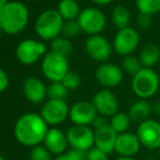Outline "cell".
Here are the masks:
<instances>
[{"label": "cell", "instance_id": "9a60e30c", "mask_svg": "<svg viewBox=\"0 0 160 160\" xmlns=\"http://www.w3.org/2000/svg\"><path fill=\"white\" fill-rule=\"evenodd\" d=\"M96 79L101 86L114 88L123 80V69L112 63H102L96 70Z\"/></svg>", "mask_w": 160, "mask_h": 160}, {"label": "cell", "instance_id": "83f0119b", "mask_svg": "<svg viewBox=\"0 0 160 160\" xmlns=\"http://www.w3.org/2000/svg\"><path fill=\"white\" fill-rule=\"evenodd\" d=\"M69 90L63 86L61 81H56L52 82L47 88V96L49 99H57V100H64L68 96Z\"/></svg>", "mask_w": 160, "mask_h": 160}, {"label": "cell", "instance_id": "ffe728a7", "mask_svg": "<svg viewBox=\"0 0 160 160\" xmlns=\"http://www.w3.org/2000/svg\"><path fill=\"white\" fill-rule=\"evenodd\" d=\"M152 113V107L147 100L139 99L138 101L131 105L128 115L133 122L142 123V122L150 119V114Z\"/></svg>", "mask_w": 160, "mask_h": 160}, {"label": "cell", "instance_id": "836d02e7", "mask_svg": "<svg viewBox=\"0 0 160 160\" xmlns=\"http://www.w3.org/2000/svg\"><path fill=\"white\" fill-rule=\"evenodd\" d=\"M70 160H88V152L83 150L72 149L68 152Z\"/></svg>", "mask_w": 160, "mask_h": 160}, {"label": "cell", "instance_id": "603a6c76", "mask_svg": "<svg viewBox=\"0 0 160 160\" xmlns=\"http://www.w3.org/2000/svg\"><path fill=\"white\" fill-rule=\"evenodd\" d=\"M111 20L113 25L118 30L128 28L131 25V12L127 7L119 4L116 8H113L111 12Z\"/></svg>", "mask_w": 160, "mask_h": 160}, {"label": "cell", "instance_id": "7c38bea8", "mask_svg": "<svg viewBox=\"0 0 160 160\" xmlns=\"http://www.w3.org/2000/svg\"><path fill=\"white\" fill-rule=\"evenodd\" d=\"M86 53L92 59L99 63H106L110 58L113 51L112 43L102 35H91L85 43Z\"/></svg>", "mask_w": 160, "mask_h": 160}, {"label": "cell", "instance_id": "3957f363", "mask_svg": "<svg viewBox=\"0 0 160 160\" xmlns=\"http://www.w3.org/2000/svg\"><path fill=\"white\" fill-rule=\"evenodd\" d=\"M64 20L58 10H46L37 18L35 22V31L42 40L52 41L62 32Z\"/></svg>", "mask_w": 160, "mask_h": 160}, {"label": "cell", "instance_id": "d4e9b609", "mask_svg": "<svg viewBox=\"0 0 160 160\" xmlns=\"http://www.w3.org/2000/svg\"><path fill=\"white\" fill-rule=\"evenodd\" d=\"M51 49L55 53L60 54V55L64 56V57H68L73 51V46H72V43L70 42L69 39L58 36L55 40L51 41Z\"/></svg>", "mask_w": 160, "mask_h": 160}, {"label": "cell", "instance_id": "7a4b0ae2", "mask_svg": "<svg viewBox=\"0 0 160 160\" xmlns=\"http://www.w3.org/2000/svg\"><path fill=\"white\" fill-rule=\"evenodd\" d=\"M30 14L25 4L8 1L0 9V28L7 34H17L28 25Z\"/></svg>", "mask_w": 160, "mask_h": 160}, {"label": "cell", "instance_id": "7bdbcfd3", "mask_svg": "<svg viewBox=\"0 0 160 160\" xmlns=\"http://www.w3.org/2000/svg\"><path fill=\"white\" fill-rule=\"evenodd\" d=\"M1 34H2V30H1V28H0V39H1Z\"/></svg>", "mask_w": 160, "mask_h": 160}, {"label": "cell", "instance_id": "f546056e", "mask_svg": "<svg viewBox=\"0 0 160 160\" xmlns=\"http://www.w3.org/2000/svg\"><path fill=\"white\" fill-rule=\"evenodd\" d=\"M61 82L68 90H76L81 86V76L74 71H68L65 76L62 78Z\"/></svg>", "mask_w": 160, "mask_h": 160}, {"label": "cell", "instance_id": "b9f144b4", "mask_svg": "<svg viewBox=\"0 0 160 160\" xmlns=\"http://www.w3.org/2000/svg\"><path fill=\"white\" fill-rule=\"evenodd\" d=\"M0 160H6V159H4V157L2 156V155H0Z\"/></svg>", "mask_w": 160, "mask_h": 160}, {"label": "cell", "instance_id": "6da1fadb", "mask_svg": "<svg viewBox=\"0 0 160 160\" xmlns=\"http://www.w3.org/2000/svg\"><path fill=\"white\" fill-rule=\"evenodd\" d=\"M48 130V124L40 114L26 113L15 123L14 135L20 144L26 147H34L44 143Z\"/></svg>", "mask_w": 160, "mask_h": 160}, {"label": "cell", "instance_id": "ab89813d", "mask_svg": "<svg viewBox=\"0 0 160 160\" xmlns=\"http://www.w3.org/2000/svg\"><path fill=\"white\" fill-rule=\"evenodd\" d=\"M117 160H136L134 157H119Z\"/></svg>", "mask_w": 160, "mask_h": 160}, {"label": "cell", "instance_id": "8fae6325", "mask_svg": "<svg viewBox=\"0 0 160 160\" xmlns=\"http://www.w3.org/2000/svg\"><path fill=\"white\" fill-rule=\"evenodd\" d=\"M47 46L42 42L34 40H24L17 47V57L24 65H32L39 60L46 54Z\"/></svg>", "mask_w": 160, "mask_h": 160}, {"label": "cell", "instance_id": "4dcf8cb0", "mask_svg": "<svg viewBox=\"0 0 160 160\" xmlns=\"http://www.w3.org/2000/svg\"><path fill=\"white\" fill-rule=\"evenodd\" d=\"M51 152L45 146H34L30 152V160H52Z\"/></svg>", "mask_w": 160, "mask_h": 160}, {"label": "cell", "instance_id": "44dd1931", "mask_svg": "<svg viewBox=\"0 0 160 160\" xmlns=\"http://www.w3.org/2000/svg\"><path fill=\"white\" fill-rule=\"evenodd\" d=\"M144 68H152L160 58V48L155 44H148L142 49L138 56Z\"/></svg>", "mask_w": 160, "mask_h": 160}, {"label": "cell", "instance_id": "277c9868", "mask_svg": "<svg viewBox=\"0 0 160 160\" xmlns=\"http://www.w3.org/2000/svg\"><path fill=\"white\" fill-rule=\"evenodd\" d=\"M160 79L152 68H143L132 79V90L139 99L148 100L157 93Z\"/></svg>", "mask_w": 160, "mask_h": 160}, {"label": "cell", "instance_id": "f6af8a7d", "mask_svg": "<svg viewBox=\"0 0 160 160\" xmlns=\"http://www.w3.org/2000/svg\"><path fill=\"white\" fill-rule=\"evenodd\" d=\"M159 155H160V148H159Z\"/></svg>", "mask_w": 160, "mask_h": 160}, {"label": "cell", "instance_id": "f1b7e54d", "mask_svg": "<svg viewBox=\"0 0 160 160\" xmlns=\"http://www.w3.org/2000/svg\"><path fill=\"white\" fill-rule=\"evenodd\" d=\"M82 32L80 24L78 20H72V21H64L63 26H62V34L67 39H72V37L78 36Z\"/></svg>", "mask_w": 160, "mask_h": 160}, {"label": "cell", "instance_id": "f35d334b", "mask_svg": "<svg viewBox=\"0 0 160 160\" xmlns=\"http://www.w3.org/2000/svg\"><path fill=\"white\" fill-rule=\"evenodd\" d=\"M55 160H70L69 154L68 152H63V154L58 155V156H56Z\"/></svg>", "mask_w": 160, "mask_h": 160}, {"label": "cell", "instance_id": "bcb514c9", "mask_svg": "<svg viewBox=\"0 0 160 160\" xmlns=\"http://www.w3.org/2000/svg\"><path fill=\"white\" fill-rule=\"evenodd\" d=\"M76 1H78V0H76Z\"/></svg>", "mask_w": 160, "mask_h": 160}, {"label": "cell", "instance_id": "ba28073f", "mask_svg": "<svg viewBox=\"0 0 160 160\" xmlns=\"http://www.w3.org/2000/svg\"><path fill=\"white\" fill-rule=\"evenodd\" d=\"M139 33L132 26L121 29L118 31L112 42L113 51L121 56L132 55L139 45Z\"/></svg>", "mask_w": 160, "mask_h": 160}, {"label": "cell", "instance_id": "484cf974", "mask_svg": "<svg viewBox=\"0 0 160 160\" xmlns=\"http://www.w3.org/2000/svg\"><path fill=\"white\" fill-rule=\"evenodd\" d=\"M143 68L144 67L142 66V63H141V60H139V58L135 57V56H133V55L125 56L122 62L123 71H125V73L133 76V77H134L136 74H138Z\"/></svg>", "mask_w": 160, "mask_h": 160}, {"label": "cell", "instance_id": "e0dca14e", "mask_svg": "<svg viewBox=\"0 0 160 160\" xmlns=\"http://www.w3.org/2000/svg\"><path fill=\"white\" fill-rule=\"evenodd\" d=\"M44 144L45 147L51 154L58 156V155L65 152L68 145H69V141H68L67 134H64L59 128L52 127L49 128L48 132H47L44 139Z\"/></svg>", "mask_w": 160, "mask_h": 160}, {"label": "cell", "instance_id": "4fadbf2b", "mask_svg": "<svg viewBox=\"0 0 160 160\" xmlns=\"http://www.w3.org/2000/svg\"><path fill=\"white\" fill-rule=\"evenodd\" d=\"M93 104L96 108L98 114L106 118H112L118 113L119 102L116 94L109 89H103L98 91L93 98Z\"/></svg>", "mask_w": 160, "mask_h": 160}, {"label": "cell", "instance_id": "8d00e7d4", "mask_svg": "<svg viewBox=\"0 0 160 160\" xmlns=\"http://www.w3.org/2000/svg\"><path fill=\"white\" fill-rule=\"evenodd\" d=\"M152 113L157 114V115H160V101H156L152 104Z\"/></svg>", "mask_w": 160, "mask_h": 160}, {"label": "cell", "instance_id": "8992f818", "mask_svg": "<svg viewBox=\"0 0 160 160\" xmlns=\"http://www.w3.org/2000/svg\"><path fill=\"white\" fill-rule=\"evenodd\" d=\"M42 69L45 77L52 82L61 81L65 74L69 71L68 57H64L52 51L49 52L42 59Z\"/></svg>", "mask_w": 160, "mask_h": 160}, {"label": "cell", "instance_id": "1f68e13d", "mask_svg": "<svg viewBox=\"0 0 160 160\" xmlns=\"http://www.w3.org/2000/svg\"><path fill=\"white\" fill-rule=\"evenodd\" d=\"M136 23L142 30H148L152 24V15L145 14V13H138L136 18Z\"/></svg>", "mask_w": 160, "mask_h": 160}, {"label": "cell", "instance_id": "2e32d148", "mask_svg": "<svg viewBox=\"0 0 160 160\" xmlns=\"http://www.w3.org/2000/svg\"><path fill=\"white\" fill-rule=\"evenodd\" d=\"M141 146L142 144L136 134L125 132L118 134L114 152L119 157H134L139 152Z\"/></svg>", "mask_w": 160, "mask_h": 160}, {"label": "cell", "instance_id": "d6a6232c", "mask_svg": "<svg viewBox=\"0 0 160 160\" xmlns=\"http://www.w3.org/2000/svg\"><path fill=\"white\" fill-rule=\"evenodd\" d=\"M87 152H88V160H109L108 154H106L102 150L96 147H93Z\"/></svg>", "mask_w": 160, "mask_h": 160}, {"label": "cell", "instance_id": "30bf717a", "mask_svg": "<svg viewBox=\"0 0 160 160\" xmlns=\"http://www.w3.org/2000/svg\"><path fill=\"white\" fill-rule=\"evenodd\" d=\"M136 135L142 146L147 149L155 150L160 148V123L158 121L148 119L139 123Z\"/></svg>", "mask_w": 160, "mask_h": 160}, {"label": "cell", "instance_id": "ee69618b", "mask_svg": "<svg viewBox=\"0 0 160 160\" xmlns=\"http://www.w3.org/2000/svg\"><path fill=\"white\" fill-rule=\"evenodd\" d=\"M148 160H160V159H148Z\"/></svg>", "mask_w": 160, "mask_h": 160}, {"label": "cell", "instance_id": "5b68a950", "mask_svg": "<svg viewBox=\"0 0 160 160\" xmlns=\"http://www.w3.org/2000/svg\"><path fill=\"white\" fill-rule=\"evenodd\" d=\"M78 22L82 29V32L89 35H98L107 25V19L102 11L92 7L81 11Z\"/></svg>", "mask_w": 160, "mask_h": 160}, {"label": "cell", "instance_id": "4316f807", "mask_svg": "<svg viewBox=\"0 0 160 160\" xmlns=\"http://www.w3.org/2000/svg\"><path fill=\"white\" fill-rule=\"evenodd\" d=\"M136 7L139 13L154 15L160 12V0H136Z\"/></svg>", "mask_w": 160, "mask_h": 160}, {"label": "cell", "instance_id": "d590c367", "mask_svg": "<svg viewBox=\"0 0 160 160\" xmlns=\"http://www.w3.org/2000/svg\"><path fill=\"white\" fill-rule=\"evenodd\" d=\"M92 125L95 127V130H99V128L105 127V126L109 125V124H108L106 116H102V115H100V114H98V115L96 116L95 120H94V122H93V124H92Z\"/></svg>", "mask_w": 160, "mask_h": 160}, {"label": "cell", "instance_id": "52a82bcc", "mask_svg": "<svg viewBox=\"0 0 160 160\" xmlns=\"http://www.w3.org/2000/svg\"><path fill=\"white\" fill-rule=\"evenodd\" d=\"M67 137L72 149L88 152L95 147V132L89 126L73 125L68 130Z\"/></svg>", "mask_w": 160, "mask_h": 160}, {"label": "cell", "instance_id": "74e56055", "mask_svg": "<svg viewBox=\"0 0 160 160\" xmlns=\"http://www.w3.org/2000/svg\"><path fill=\"white\" fill-rule=\"evenodd\" d=\"M93 1L98 6H107V4L111 3L113 0H93Z\"/></svg>", "mask_w": 160, "mask_h": 160}, {"label": "cell", "instance_id": "60d3db41", "mask_svg": "<svg viewBox=\"0 0 160 160\" xmlns=\"http://www.w3.org/2000/svg\"><path fill=\"white\" fill-rule=\"evenodd\" d=\"M7 2H8V0H0V9H1L2 7L7 3Z\"/></svg>", "mask_w": 160, "mask_h": 160}, {"label": "cell", "instance_id": "cb8c5ba5", "mask_svg": "<svg viewBox=\"0 0 160 160\" xmlns=\"http://www.w3.org/2000/svg\"><path fill=\"white\" fill-rule=\"evenodd\" d=\"M131 120L130 115L127 113H122V112H118L111 118L109 125L116 130L118 134H122V133L128 132V127L131 125Z\"/></svg>", "mask_w": 160, "mask_h": 160}, {"label": "cell", "instance_id": "9c48e42d", "mask_svg": "<svg viewBox=\"0 0 160 160\" xmlns=\"http://www.w3.org/2000/svg\"><path fill=\"white\" fill-rule=\"evenodd\" d=\"M42 119L48 125H59L69 118L70 108L65 100L49 99L42 109Z\"/></svg>", "mask_w": 160, "mask_h": 160}, {"label": "cell", "instance_id": "5bb4252c", "mask_svg": "<svg viewBox=\"0 0 160 160\" xmlns=\"http://www.w3.org/2000/svg\"><path fill=\"white\" fill-rule=\"evenodd\" d=\"M97 115H98V112L94 107L93 102L80 101L70 109L69 118L74 125L89 126L93 124Z\"/></svg>", "mask_w": 160, "mask_h": 160}, {"label": "cell", "instance_id": "7402d4cb", "mask_svg": "<svg viewBox=\"0 0 160 160\" xmlns=\"http://www.w3.org/2000/svg\"><path fill=\"white\" fill-rule=\"evenodd\" d=\"M58 12L64 21H72L78 20L81 10L76 0H61L58 4Z\"/></svg>", "mask_w": 160, "mask_h": 160}, {"label": "cell", "instance_id": "ac0fdd59", "mask_svg": "<svg viewBox=\"0 0 160 160\" xmlns=\"http://www.w3.org/2000/svg\"><path fill=\"white\" fill-rule=\"evenodd\" d=\"M118 133L110 125L95 130V147L110 155L114 152Z\"/></svg>", "mask_w": 160, "mask_h": 160}, {"label": "cell", "instance_id": "d6986e66", "mask_svg": "<svg viewBox=\"0 0 160 160\" xmlns=\"http://www.w3.org/2000/svg\"><path fill=\"white\" fill-rule=\"evenodd\" d=\"M23 91L26 99L33 103H39L47 96V88L42 80L36 77H28L23 83Z\"/></svg>", "mask_w": 160, "mask_h": 160}, {"label": "cell", "instance_id": "e575fe53", "mask_svg": "<svg viewBox=\"0 0 160 160\" xmlns=\"http://www.w3.org/2000/svg\"><path fill=\"white\" fill-rule=\"evenodd\" d=\"M9 86V77L2 68H0V93L3 92Z\"/></svg>", "mask_w": 160, "mask_h": 160}]
</instances>
